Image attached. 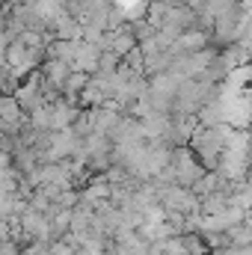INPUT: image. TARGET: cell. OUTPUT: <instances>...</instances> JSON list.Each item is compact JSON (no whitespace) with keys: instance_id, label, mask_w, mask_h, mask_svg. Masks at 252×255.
<instances>
[{"instance_id":"cell-1","label":"cell","mask_w":252,"mask_h":255,"mask_svg":"<svg viewBox=\"0 0 252 255\" xmlns=\"http://www.w3.org/2000/svg\"><path fill=\"white\" fill-rule=\"evenodd\" d=\"M229 133L232 128L226 125H214V128H199L190 139V151L193 157L202 163L205 172H217L220 169V160H223V151H226V142H229Z\"/></svg>"},{"instance_id":"cell-2","label":"cell","mask_w":252,"mask_h":255,"mask_svg":"<svg viewBox=\"0 0 252 255\" xmlns=\"http://www.w3.org/2000/svg\"><path fill=\"white\" fill-rule=\"evenodd\" d=\"M42 63H45V51L27 48V45H21L18 39L6 45V65H9L18 77H27V74H33V71H39Z\"/></svg>"},{"instance_id":"cell-3","label":"cell","mask_w":252,"mask_h":255,"mask_svg":"<svg viewBox=\"0 0 252 255\" xmlns=\"http://www.w3.org/2000/svg\"><path fill=\"white\" fill-rule=\"evenodd\" d=\"M172 172H175V184L184 187V190H193L199 184V178L205 175L202 163L193 157V151H190L187 145L175 148V154H172Z\"/></svg>"},{"instance_id":"cell-4","label":"cell","mask_w":252,"mask_h":255,"mask_svg":"<svg viewBox=\"0 0 252 255\" xmlns=\"http://www.w3.org/2000/svg\"><path fill=\"white\" fill-rule=\"evenodd\" d=\"M18 223H21V232H24L27 244H33V241H48V244H51V217H45V214L27 208V211L18 217Z\"/></svg>"},{"instance_id":"cell-5","label":"cell","mask_w":252,"mask_h":255,"mask_svg":"<svg viewBox=\"0 0 252 255\" xmlns=\"http://www.w3.org/2000/svg\"><path fill=\"white\" fill-rule=\"evenodd\" d=\"M51 33H54L57 42H83V27H80V21L71 18L65 9L57 15V21L51 24Z\"/></svg>"},{"instance_id":"cell-6","label":"cell","mask_w":252,"mask_h":255,"mask_svg":"<svg viewBox=\"0 0 252 255\" xmlns=\"http://www.w3.org/2000/svg\"><path fill=\"white\" fill-rule=\"evenodd\" d=\"M80 116V107L77 104H71V101H54L51 104V133H57V130H68V128L74 125V119Z\"/></svg>"},{"instance_id":"cell-7","label":"cell","mask_w":252,"mask_h":255,"mask_svg":"<svg viewBox=\"0 0 252 255\" xmlns=\"http://www.w3.org/2000/svg\"><path fill=\"white\" fill-rule=\"evenodd\" d=\"M101 48L98 45H89V42H80L77 45V57H74V65L71 71H83V74H95L98 71V60H101Z\"/></svg>"},{"instance_id":"cell-8","label":"cell","mask_w":252,"mask_h":255,"mask_svg":"<svg viewBox=\"0 0 252 255\" xmlns=\"http://www.w3.org/2000/svg\"><path fill=\"white\" fill-rule=\"evenodd\" d=\"M39 74H42L45 83H51V86L60 89V95H63V86H65V80H68V74H71V65L60 63V60H48V57H45V63L39 65Z\"/></svg>"},{"instance_id":"cell-9","label":"cell","mask_w":252,"mask_h":255,"mask_svg":"<svg viewBox=\"0 0 252 255\" xmlns=\"http://www.w3.org/2000/svg\"><path fill=\"white\" fill-rule=\"evenodd\" d=\"M0 122L3 125H24L27 122V113L21 110L15 95H0Z\"/></svg>"},{"instance_id":"cell-10","label":"cell","mask_w":252,"mask_h":255,"mask_svg":"<svg viewBox=\"0 0 252 255\" xmlns=\"http://www.w3.org/2000/svg\"><path fill=\"white\" fill-rule=\"evenodd\" d=\"M232 208V199L226 196L223 190L211 193V196H205V199H199V214L202 217H220L223 211H229Z\"/></svg>"},{"instance_id":"cell-11","label":"cell","mask_w":252,"mask_h":255,"mask_svg":"<svg viewBox=\"0 0 252 255\" xmlns=\"http://www.w3.org/2000/svg\"><path fill=\"white\" fill-rule=\"evenodd\" d=\"M77 45L80 42H51L48 48H45V57L48 60H60L65 65H74V57H77Z\"/></svg>"},{"instance_id":"cell-12","label":"cell","mask_w":252,"mask_h":255,"mask_svg":"<svg viewBox=\"0 0 252 255\" xmlns=\"http://www.w3.org/2000/svg\"><path fill=\"white\" fill-rule=\"evenodd\" d=\"M86 83H89V74H83V71H71L68 80H65V86H63V98L65 101H71V104H77V98H80V92L86 89Z\"/></svg>"},{"instance_id":"cell-13","label":"cell","mask_w":252,"mask_h":255,"mask_svg":"<svg viewBox=\"0 0 252 255\" xmlns=\"http://www.w3.org/2000/svg\"><path fill=\"white\" fill-rule=\"evenodd\" d=\"M226 238H229V244H232L235 250H247V247H252V226L241 223V226L229 229V232H226Z\"/></svg>"},{"instance_id":"cell-14","label":"cell","mask_w":252,"mask_h":255,"mask_svg":"<svg viewBox=\"0 0 252 255\" xmlns=\"http://www.w3.org/2000/svg\"><path fill=\"white\" fill-rule=\"evenodd\" d=\"M220 184H223V175H220V172H205V175L199 178V184L193 187V193H196V199H205V196H211V193L220 190Z\"/></svg>"},{"instance_id":"cell-15","label":"cell","mask_w":252,"mask_h":255,"mask_svg":"<svg viewBox=\"0 0 252 255\" xmlns=\"http://www.w3.org/2000/svg\"><path fill=\"white\" fill-rule=\"evenodd\" d=\"M119 63H122V60H119L116 54H101V60H98V71H101V74H113V71L119 68Z\"/></svg>"}]
</instances>
